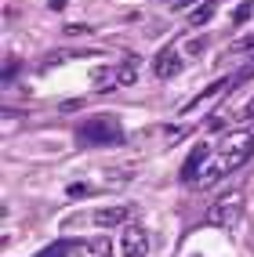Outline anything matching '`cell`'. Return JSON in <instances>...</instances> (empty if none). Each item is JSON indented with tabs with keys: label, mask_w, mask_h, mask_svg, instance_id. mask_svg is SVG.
I'll list each match as a JSON object with an SVG mask.
<instances>
[{
	"label": "cell",
	"mask_w": 254,
	"mask_h": 257,
	"mask_svg": "<svg viewBox=\"0 0 254 257\" xmlns=\"http://www.w3.org/2000/svg\"><path fill=\"white\" fill-rule=\"evenodd\" d=\"M124 142H127V134L116 112H95L76 127V145H83V149H116Z\"/></svg>",
	"instance_id": "obj_1"
},
{
	"label": "cell",
	"mask_w": 254,
	"mask_h": 257,
	"mask_svg": "<svg viewBox=\"0 0 254 257\" xmlns=\"http://www.w3.org/2000/svg\"><path fill=\"white\" fill-rule=\"evenodd\" d=\"M218 160H222V167L229 170H240L250 156H254V131H236V134H229V138L218 145V152H214Z\"/></svg>",
	"instance_id": "obj_2"
},
{
	"label": "cell",
	"mask_w": 254,
	"mask_h": 257,
	"mask_svg": "<svg viewBox=\"0 0 254 257\" xmlns=\"http://www.w3.org/2000/svg\"><path fill=\"white\" fill-rule=\"evenodd\" d=\"M207 221L214 228H236L243 221V192H225L222 199H214Z\"/></svg>",
	"instance_id": "obj_3"
},
{
	"label": "cell",
	"mask_w": 254,
	"mask_h": 257,
	"mask_svg": "<svg viewBox=\"0 0 254 257\" xmlns=\"http://www.w3.org/2000/svg\"><path fill=\"white\" fill-rule=\"evenodd\" d=\"M120 253L124 257H149V232L142 225H127L120 235Z\"/></svg>",
	"instance_id": "obj_4"
},
{
	"label": "cell",
	"mask_w": 254,
	"mask_h": 257,
	"mask_svg": "<svg viewBox=\"0 0 254 257\" xmlns=\"http://www.w3.org/2000/svg\"><path fill=\"white\" fill-rule=\"evenodd\" d=\"M178 73H182V51L175 44H167L160 55L152 58V76H156V80H171Z\"/></svg>",
	"instance_id": "obj_5"
},
{
	"label": "cell",
	"mask_w": 254,
	"mask_h": 257,
	"mask_svg": "<svg viewBox=\"0 0 254 257\" xmlns=\"http://www.w3.org/2000/svg\"><path fill=\"white\" fill-rule=\"evenodd\" d=\"M134 217V207H127V203H120V207H102L91 214V225L98 228H116V225H127V221Z\"/></svg>",
	"instance_id": "obj_6"
},
{
	"label": "cell",
	"mask_w": 254,
	"mask_h": 257,
	"mask_svg": "<svg viewBox=\"0 0 254 257\" xmlns=\"http://www.w3.org/2000/svg\"><path fill=\"white\" fill-rule=\"evenodd\" d=\"M207 156H211V145H207V142H200V145L189 152V160L182 163V181H185V185H196V178H200L203 163H207Z\"/></svg>",
	"instance_id": "obj_7"
},
{
	"label": "cell",
	"mask_w": 254,
	"mask_h": 257,
	"mask_svg": "<svg viewBox=\"0 0 254 257\" xmlns=\"http://www.w3.org/2000/svg\"><path fill=\"white\" fill-rule=\"evenodd\" d=\"M225 174H229V170L222 167V160H218V156H207V163H203V170H200L196 185H218Z\"/></svg>",
	"instance_id": "obj_8"
},
{
	"label": "cell",
	"mask_w": 254,
	"mask_h": 257,
	"mask_svg": "<svg viewBox=\"0 0 254 257\" xmlns=\"http://www.w3.org/2000/svg\"><path fill=\"white\" fill-rule=\"evenodd\" d=\"M109 250H113V246H109V239H106V235H98V239H83V243L76 246L80 257H109Z\"/></svg>",
	"instance_id": "obj_9"
},
{
	"label": "cell",
	"mask_w": 254,
	"mask_h": 257,
	"mask_svg": "<svg viewBox=\"0 0 254 257\" xmlns=\"http://www.w3.org/2000/svg\"><path fill=\"white\" fill-rule=\"evenodd\" d=\"M116 83H124V87L138 83V58H134V55H127V62L116 65Z\"/></svg>",
	"instance_id": "obj_10"
},
{
	"label": "cell",
	"mask_w": 254,
	"mask_h": 257,
	"mask_svg": "<svg viewBox=\"0 0 254 257\" xmlns=\"http://www.w3.org/2000/svg\"><path fill=\"white\" fill-rule=\"evenodd\" d=\"M214 11H218V4H214V0H203V4L189 15V26H207L211 19H214Z\"/></svg>",
	"instance_id": "obj_11"
},
{
	"label": "cell",
	"mask_w": 254,
	"mask_h": 257,
	"mask_svg": "<svg viewBox=\"0 0 254 257\" xmlns=\"http://www.w3.org/2000/svg\"><path fill=\"white\" fill-rule=\"evenodd\" d=\"M76 246H80V243H73V239H58L55 246H47V250H40L37 257H69V253H76Z\"/></svg>",
	"instance_id": "obj_12"
},
{
	"label": "cell",
	"mask_w": 254,
	"mask_h": 257,
	"mask_svg": "<svg viewBox=\"0 0 254 257\" xmlns=\"http://www.w3.org/2000/svg\"><path fill=\"white\" fill-rule=\"evenodd\" d=\"M250 19H254V0H243V4L232 11V22H236V26H247Z\"/></svg>",
	"instance_id": "obj_13"
},
{
	"label": "cell",
	"mask_w": 254,
	"mask_h": 257,
	"mask_svg": "<svg viewBox=\"0 0 254 257\" xmlns=\"http://www.w3.org/2000/svg\"><path fill=\"white\" fill-rule=\"evenodd\" d=\"M247 51H254V40H240V44H232V47H229V55H247Z\"/></svg>",
	"instance_id": "obj_14"
},
{
	"label": "cell",
	"mask_w": 254,
	"mask_h": 257,
	"mask_svg": "<svg viewBox=\"0 0 254 257\" xmlns=\"http://www.w3.org/2000/svg\"><path fill=\"white\" fill-rule=\"evenodd\" d=\"M243 116H247V119H254V98L247 101V109H243Z\"/></svg>",
	"instance_id": "obj_15"
}]
</instances>
